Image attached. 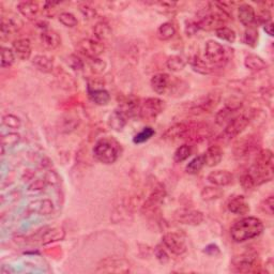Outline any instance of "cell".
I'll use <instances>...</instances> for the list:
<instances>
[{
    "label": "cell",
    "mask_w": 274,
    "mask_h": 274,
    "mask_svg": "<svg viewBox=\"0 0 274 274\" xmlns=\"http://www.w3.org/2000/svg\"><path fill=\"white\" fill-rule=\"evenodd\" d=\"M273 154L269 149H260L255 155V160L249 169L256 187L273 179Z\"/></svg>",
    "instance_id": "cell-1"
},
{
    "label": "cell",
    "mask_w": 274,
    "mask_h": 274,
    "mask_svg": "<svg viewBox=\"0 0 274 274\" xmlns=\"http://www.w3.org/2000/svg\"><path fill=\"white\" fill-rule=\"evenodd\" d=\"M263 231V223L255 217H247L233 223L230 228V236L232 240L241 243L254 239L261 235Z\"/></svg>",
    "instance_id": "cell-2"
},
{
    "label": "cell",
    "mask_w": 274,
    "mask_h": 274,
    "mask_svg": "<svg viewBox=\"0 0 274 274\" xmlns=\"http://www.w3.org/2000/svg\"><path fill=\"white\" fill-rule=\"evenodd\" d=\"M121 154V145L115 138L103 137L94 147V156L101 163L114 164Z\"/></svg>",
    "instance_id": "cell-3"
},
{
    "label": "cell",
    "mask_w": 274,
    "mask_h": 274,
    "mask_svg": "<svg viewBox=\"0 0 274 274\" xmlns=\"http://www.w3.org/2000/svg\"><path fill=\"white\" fill-rule=\"evenodd\" d=\"M261 148V138L257 134H249L240 137L232 147L233 157L239 160L255 156Z\"/></svg>",
    "instance_id": "cell-4"
},
{
    "label": "cell",
    "mask_w": 274,
    "mask_h": 274,
    "mask_svg": "<svg viewBox=\"0 0 274 274\" xmlns=\"http://www.w3.org/2000/svg\"><path fill=\"white\" fill-rule=\"evenodd\" d=\"M252 117L249 114H241L232 117L226 124L224 131L219 136L218 140L220 141H229L233 138L238 137L243 131L250 125Z\"/></svg>",
    "instance_id": "cell-5"
},
{
    "label": "cell",
    "mask_w": 274,
    "mask_h": 274,
    "mask_svg": "<svg viewBox=\"0 0 274 274\" xmlns=\"http://www.w3.org/2000/svg\"><path fill=\"white\" fill-rule=\"evenodd\" d=\"M221 91L219 90L211 91V93L202 96L201 98L197 99L195 102H192L190 106L191 113L195 115L211 113L221 102Z\"/></svg>",
    "instance_id": "cell-6"
},
{
    "label": "cell",
    "mask_w": 274,
    "mask_h": 274,
    "mask_svg": "<svg viewBox=\"0 0 274 274\" xmlns=\"http://www.w3.org/2000/svg\"><path fill=\"white\" fill-rule=\"evenodd\" d=\"M165 109V102L159 98H148L140 103L139 118L144 121L156 120Z\"/></svg>",
    "instance_id": "cell-7"
},
{
    "label": "cell",
    "mask_w": 274,
    "mask_h": 274,
    "mask_svg": "<svg viewBox=\"0 0 274 274\" xmlns=\"http://www.w3.org/2000/svg\"><path fill=\"white\" fill-rule=\"evenodd\" d=\"M257 254L255 252H246L231 259V270L237 273H249L254 271L257 265Z\"/></svg>",
    "instance_id": "cell-8"
},
{
    "label": "cell",
    "mask_w": 274,
    "mask_h": 274,
    "mask_svg": "<svg viewBox=\"0 0 274 274\" xmlns=\"http://www.w3.org/2000/svg\"><path fill=\"white\" fill-rule=\"evenodd\" d=\"M166 196V190L163 185H158L154 191L150 193V195L146 199L145 204L141 207V213L144 216L150 217L155 216L158 212L160 206L163 202L164 198Z\"/></svg>",
    "instance_id": "cell-9"
},
{
    "label": "cell",
    "mask_w": 274,
    "mask_h": 274,
    "mask_svg": "<svg viewBox=\"0 0 274 274\" xmlns=\"http://www.w3.org/2000/svg\"><path fill=\"white\" fill-rule=\"evenodd\" d=\"M205 57L212 67H221L227 60L226 49L218 41L209 40L205 45Z\"/></svg>",
    "instance_id": "cell-10"
},
{
    "label": "cell",
    "mask_w": 274,
    "mask_h": 274,
    "mask_svg": "<svg viewBox=\"0 0 274 274\" xmlns=\"http://www.w3.org/2000/svg\"><path fill=\"white\" fill-rule=\"evenodd\" d=\"M131 266L128 260L119 257H106L101 260L96 270L97 273H129Z\"/></svg>",
    "instance_id": "cell-11"
},
{
    "label": "cell",
    "mask_w": 274,
    "mask_h": 274,
    "mask_svg": "<svg viewBox=\"0 0 274 274\" xmlns=\"http://www.w3.org/2000/svg\"><path fill=\"white\" fill-rule=\"evenodd\" d=\"M76 47L78 52L87 59L100 57V55H102L105 49L104 43L99 41L96 38H85L80 40Z\"/></svg>",
    "instance_id": "cell-12"
},
{
    "label": "cell",
    "mask_w": 274,
    "mask_h": 274,
    "mask_svg": "<svg viewBox=\"0 0 274 274\" xmlns=\"http://www.w3.org/2000/svg\"><path fill=\"white\" fill-rule=\"evenodd\" d=\"M24 26L23 19L16 14L9 13L4 15L2 18V25H0V36L3 40L8 39L18 33Z\"/></svg>",
    "instance_id": "cell-13"
},
{
    "label": "cell",
    "mask_w": 274,
    "mask_h": 274,
    "mask_svg": "<svg viewBox=\"0 0 274 274\" xmlns=\"http://www.w3.org/2000/svg\"><path fill=\"white\" fill-rule=\"evenodd\" d=\"M211 134V128L207 124L189 123L188 133L185 140L189 141V143H200V141L209 138Z\"/></svg>",
    "instance_id": "cell-14"
},
{
    "label": "cell",
    "mask_w": 274,
    "mask_h": 274,
    "mask_svg": "<svg viewBox=\"0 0 274 274\" xmlns=\"http://www.w3.org/2000/svg\"><path fill=\"white\" fill-rule=\"evenodd\" d=\"M174 219L180 224L197 226L200 225L205 220L204 213L194 209H179L175 212Z\"/></svg>",
    "instance_id": "cell-15"
},
{
    "label": "cell",
    "mask_w": 274,
    "mask_h": 274,
    "mask_svg": "<svg viewBox=\"0 0 274 274\" xmlns=\"http://www.w3.org/2000/svg\"><path fill=\"white\" fill-rule=\"evenodd\" d=\"M162 245L165 247L167 251L175 254V255H182L187 251V243L185 239L176 232H167L162 238Z\"/></svg>",
    "instance_id": "cell-16"
},
{
    "label": "cell",
    "mask_w": 274,
    "mask_h": 274,
    "mask_svg": "<svg viewBox=\"0 0 274 274\" xmlns=\"http://www.w3.org/2000/svg\"><path fill=\"white\" fill-rule=\"evenodd\" d=\"M151 88L158 95H165L171 93V89L174 87V80L172 76L166 73H159L152 76L151 78Z\"/></svg>",
    "instance_id": "cell-17"
},
{
    "label": "cell",
    "mask_w": 274,
    "mask_h": 274,
    "mask_svg": "<svg viewBox=\"0 0 274 274\" xmlns=\"http://www.w3.org/2000/svg\"><path fill=\"white\" fill-rule=\"evenodd\" d=\"M242 107V102L239 100H231L226 102L225 106L220 109L216 115V124L218 126L226 125L232 118V115Z\"/></svg>",
    "instance_id": "cell-18"
},
{
    "label": "cell",
    "mask_w": 274,
    "mask_h": 274,
    "mask_svg": "<svg viewBox=\"0 0 274 274\" xmlns=\"http://www.w3.org/2000/svg\"><path fill=\"white\" fill-rule=\"evenodd\" d=\"M189 129V123H179L169 127L165 133L162 135V138L168 141L185 140Z\"/></svg>",
    "instance_id": "cell-19"
},
{
    "label": "cell",
    "mask_w": 274,
    "mask_h": 274,
    "mask_svg": "<svg viewBox=\"0 0 274 274\" xmlns=\"http://www.w3.org/2000/svg\"><path fill=\"white\" fill-rule=\"evenodd\" d=\"M118 109L121 111V113L125 114L127 118L139 117V109H140L139 100L134 97L125 98L119 103Z\"/></svg>",
    "instance_id": "cell-20"
},
{
    "label": "cell",
    "mask_w": 274,
    "mask_h": 274,
    "mask_svg": "<svg viewBox=\"0 0 274 274\" xmlns=\"http://www.w3.org/2000/svg\"><path fill=\"white\" fill-rule=\"evenodd\" d=\"M208 181L212 186L216 187H227L232 184L233 181V176L231 172L228 170H223V169H218L213 170L208 175Z\"/></svg>",
    "instance_id": "cell-21"
},
{
    "label": "cell",
    "mask_w": 274,
    "mask_h": 274,
    "mask_svg": "<svg viewBox=\"0 0 274 274\" xmlns=\"http://www.w3.org/2000/svg\"><path fill=\"white\" fill-rule=\"evenodd\" d=\"M12 49L15 54V57L21 60H28L32 57L33 48H32V42L29 39L22 38L17 39L12 43Z\"/></svg>",
    "instance_id": "cell-22"
},
{
    "label": "cell",
    "mask_w": 274,
    "mask_h": 274,
    "mask_svg": "<svg viewBox=\"0 0 274 274\" xmlns=\"http://www.w3.org/2000/svg\"><path fill=\"white\" fill-rule=\"evenodd\" d=\"M227 208L231 213H233V215H238V216L248 215L251 210L247 198L242 195H238L229 199Z\"/></svg>",
    "instance_id": "cell-23"
},
{
    "label": "cell",
    "mask_w": 274,
    "mask_h": 274,
    "mask_svg": "<svg viewBox=\"0 0 274 274\" xmlns=\"http://www.w3.org/2000/svg\"><path fill=\"white\" fill-rule=\"evenodd\" d=\"M40 40H41L42 45L49 50L56 49L60 44H62V37L53 29H45L42 30L40 35Z\"/></svg>",
    "instance_id": "cell-24"
},
{
    "label": "cell",
    "mask_w": 274,
    "mask_h": 274,
    "mask_svg": "<svg viewBox=\"0 0 274 274\" xmlns=\"http://www.w3.org/2000/svg\"><path fill=\"white\" fill-rule=\"evenodd\" d=\"M238 18L240 23L247 28L253 26L254 23L256 22L255 9L249 4L240 5L238 8Z\"/></svg>",
    "instance_id": "cell-25"
},
{
    "label": "cell",
    "mask_w": 274,
    "mask_h": 274,
    "mask_svg": "<svg viewBox=\"0 0 274 274\" xmlns=\"http://www.w3.org/2000/svg\"><path fill=\"white\" fill-rule=\"evenodd\" d=\"M17 10L28 21H36L40 11V5L36 2H21L17 4Z\"/></svg>",
    "instance_id": "cell-26"
},
{
    "label": "cell",
    "mask_w": 274,
    "mask_h": 274,
    "mask_svg": "<svg viewBox=\"0 0 274 274\" xmlns=\"http://www.w3.org/2000/svg\"><path fill=\"white\" fill-rule=\"evenodd\" d=\"M63 237H64L63 229L58 227H53V228H45L43 229V231L38 232L35 236V240L40 241V243H42V245H46V243L62 239Z\"/></svg>",
    "instance_id": "cell-27"
},
{
    "label": "cell",
    "mask_w": 274,
    "mask_h": 274,
    "mask_svg": "<svg viewBox=\"0 0 274 274\" xmlns=\"http://www.w3.org/2000/svg\"><path fill=\"white\" fill-rule=\"evenodd\" d=\"M54 210V204L49 199L36 200L29 205L28 211L30 213H38L39 216H48Z\"/></svg>",
    "instance_id": "cell-28"
},
{
    "label": "cell",
    "mask_w": 274,
    "mask_h": 274,
    "mask_svg": "<svg viewBox=\"0 0 274 274\" xmlns=\"http://www.w3.org/2000/svg\"><path fill=\"white\" fill-rule=\"evenodd\" d=\"M55 75L58 80L59 86L65 90H75L77 88V84L75 82V79L72 77V75H70L68 72L62 68H57L55 71Z\"/></svg>",
    "instance_id": "cell-29"
},
{
    "label": "cell",
    "mask_w": 274,
    "mask_h": 274,
    "mask_svg": "<svg viewBox=\"0 0 274 274\" xmlns=\"http://www.w3.org/2000/svg\"><path fill=\"white\" fill-rule=\"evenodd\" d=\"M206 165L209 167L217 166L221 163L223 159V150L219 145H212L210 146L207 151L204 154Z\"/></svg>",
    "instance_id": "cell-30"
},
{
    "label": "cell",
    "mask_w": 274,
    "mask_h": 274,
    "mask_svg": "<svg viewBox=\"0 0 274 274\" xmlns=\"http://www.w3.org/2000/svg\"><path fill=\"white\" fill-rule=\"evenodd\" d=\"M245 66L250 71H253V72H260V71H263L268 68L266 60L255 54H249L246 56Z\"/></svg>",
    "instance_id": "cell-31"
},
{
    "label": "cell",
    "mask_w": 274,
    "mask_h": 274,
    "mask_svg": "<svg viewBox=\"0 0 274 274\" xmlns=\"http://www.w3.org/2000/svg\"><path fill=\"white\" fill-rule=\"evenodd\" d=\"M88 97L91 102L96 105L105 106L109 103L110 95L107 90L103 89H88Z\"/></svg>",
    "instance_id": "cell-32"
},
{
    "label": "cell",
    "mask_w": 274,
    "mask_h": 274,
    "mask_svg": "<svg viewBox=\"0 0 274 274\" xmlns=\"http://www.w3.org/2000/svg\"><path fill=\"white\" fill-rule=\"evenodd\" d=\"M33 65L40 72L52 73L54 71L53 59L46 55H37L33 59Z\"/></svg>",
    "instance_id": "cell-33"
},
{
    "label": "cell",
    "mask_w": 274,
    "mask_h": 274,
    "mask_svg": "<svg viewBox=\"0 0 274 274\" xmlns=\"http://www.w3.org/2000/svg\"><path fill=\"white\" fill-rule=\"evenodd\" d=\"M191 67L195 71V72L202 75H207V74L212 73L213 69H215V67H212L209 63H207V60L200 58L199 56H194L192 58Z\"/></svg>",
    "instance_id": "cell-34"
},
{
    "label": "cell",
    "mask_w": 274,
    "mask_h": 274,
    "mask_svg": "<svg viewBox=\"0 0 274 274\" xmlns=\"http://www.w3.org/2000/svg\"><path fill=\"white\" fill-rule=\"evenodd\" d=\"M94 35L95 38L98 39L101 42H105L111 37V28L109 24L105 21L98 22L94 27Z\"/></svg>",
    "instance_id": "cell-35"
},
{
    "label": "cell",
    "mask_w": 274,
    "mask_h": 274,
    "mask_svg": "<svg viewBox=\"0 0 274 274\" xmlns=\"http://www.w3.org/2000/svg\"><path fill=\"white\" fill-rule=\"evenodd\" d=\"M127 121H128L127 116L121 113L119 109H116L114 113L109 116L108 125L113 130L120 132V131H123L124 128L126 127Z\"/></svg>",
    "instance_id": "cell-36"
},
{
    "label": "cell",
    "mask_w": 274,
    "mask_h": 274,
    "mask_svg": "<svg viewBox=\"0 0 274 274\" xmlns=\"http://www.w3.org/2000/svg\"><path fill=\"white\" fill-rule=\"evenodd\" d=\"M187 66V60L179 55H172L167 58L166 67L171 72H180Z\"/></svg>",
    "instance_id": "cell-37"
},
{
    "label": "cell",
    "mask_w": 274,
    "mask_h": 274,
    "mask_svg": "<svg viewBox=\"0 0 274 274\" xmlns=\"http://www.w3.org/2000/svg\"><path fill=\"white\" fill-rule=\"evenodd\" d=\"M157 34L159 39L162 40V41H167V40H170L176 35V27L170 22L163 23L159 27Z\"/></svg>",
    "instance_id": "cell-38"
},
{
    "label": "cell",
    "mask_w": 274,
    "mask_h": 274,
    "mask_svg": "<svg viewBox=\"0 0 274 274\" xmlns=\"http://www.w3.org/2000/svg\"><path fill=\"white\" fill-rule=\"evenodd\" d=\"M205 165H206L205 157H204V155H200L190 162V163L186 167V170L190 175H196Z\"/></svg>",
    "instance_id": "cell-39"
},
{
    "label": "cell",
    "mask_w": 274,
    "mask_h": 274,
    "mask_svg": "<svg viewBox=\"0 0 274 274\" xmlns=\"http://www.w3.org/2000/svg\"><path fill=\"white\" fill-rule=\"evenodd\" d=\"M201 198L202 200L206 201H211V200H216L219 199L220 197H222L223 195V191L221 189H219V187H206L202 189L201 191Z\"/></svg>",
    "instance_id": "cell-40"
},
{
    "label": "cell",
    "mask_w": 274,
    "mask_h": 274,
    "mask_svg": "<svg viewBox=\"0 0 274 274\" xmlns=\"http://www.w3.org/2000/svg\"><path fill=\"white\" fill-rule=\"evenodd\" d=\"M216 35L219 39L223 40V41H226L228 43H235L237 39L236 33L233 32L231 28L225 27V26L216 29Z\"/></svg>",
    "instance_id": "cell-41"
},
{
    "label": "cell",
    "mask_w": 274,
    "mask_h": 274,
    "mask_svg": "<svg viewBox=\"0 0 274 274\" xmlns=\"http://www.w3.org/2000/svg\"><path fill=\"white\" fill-rule=\"evenodd\" d=\"M258 41V30L256 27H248L243 36V42L251 47H255Z\"/></svg>",
    "instance_id": "cell-42"
},
{
    "label": "cell",
    "mask_w": 274,
    "mask_h": 274,
    "mask_svg": "<svg viewBox=\"0 0 274 274\" xmlns=\"http://www.w3.org/2000/svg\"><path fill=\"white\" fill-rule=\"evenodd\" d=\"M88 67L90 69L91 72L94 74L98 75L103 73L105 69H106V63L103 59L101 58H93V59H88Z\"/></svg>",
    "instance_id": "cell-43"
},
{
    "label": "cell",
    "mask_w": 274,
    "mask_h": 274,
    "mask_svg": "<svg viewBox=\"0 0 274 274\" xmlns=\"http://www.w3.org/2000/svg\"><path fill=\"white\" fill-rule=\"evenodd\" d=\"M191 155H192V147L190 146V144H184L175 151L174 160L177 163H181V162L189 159Z\"/></svg>",
    "instance_id": "cell-44"
},
{
    "label": "cell",
    "mask_w": 274,
    "mask_h": 274,
    "mask_svg": "<svg viewBox=\"0 0 274 274\" xmlns=\"http://www.w3.org/2000/svg\"><path fill=\"white\" fill-rule=\"evenodd\" d=\"M15 54L12 48L3 47L2 48V68H9L14 64Z\"/></svg>",
    "instance_id": "cell-45"
},
{
    "label": "cell",
    "mask_w": 274,
    "mask_h": 274,
    "mask_svg": "<svg viewBox=\"0 0 274 274\" xmlns=\"http://www.w3.org/2000/svg\"><path fill=\"white\" fill-rule=\"evenodd\" d=\"M155 134H156L155 130L151 127H147V128H144L139 132V133H137L134 136L133 141L135 144H143V143H146V141L149 140Z\"/></svg>",
    "instance_id": "cell-46"
},
{
    "label": "cell",
    "mask_w": 274,
    "mask_h": 274,
    "mask_svg": "<svg viewBox=\"0 0 274 274\" xmlns=\"http://www.w3.org/2000/svg\"><path fill=\"white\" fill-rule=\"evenodd\" d=\"M59 22L68 28H74L77 26L78 21L74 14L70 12H63L59 15Z\"/></svg>",
    "instance_id": "cell-47"
},
{
    "label": "cell",
    "mask_w": 274,
    "mask_h": 274,
    "mask_svg": "<svg viewBox=\"0 0 274 274\" xmlns=\"http://www.w3.org/2000/svg\"><path fill=\"white\" fill-rule=\"evenodd\" d=\"M78 10L80 14L83 15V17L87 21H90V19H94L97 16V10L95 9V7H93L89 4H80L78 6Z\"/></svg>",
    "instance_id": "cell-48"
},
{
    "label": "cell",
    "mask_w": 274,
    "mask_h": 274,
    "mask_svg": "<svg viewBox=\"0 0 274 274\" xmlns=\"http://www.w3.org/2000/svg\"><path fill=\"white\" fill-rule=\"evenodd\" d=\"M2 140V147H14L19 143V140H21V135L18 133H14V132H10V133H7L3 136Z\"/></svg>",
    "instance_id": "cell-49"
},
{
    "label": "cell",
    "mask_w": 274,
    "mask_h": 274,
    "mask_svg": "<svg viewBox=\"0 0 274 274\" xmlns=\"http://www.w3.org/2000/svg\"><path fill=\"white\" fill-rule=\"evenodd\" d=\"M3 124L4 126H6L9 129H19L22 126V121L17 116H14L12 114H9L3 117Z\"/></svg>",
    "instance_id": "cell-50"
},
{
    "label": "cell",
    "mask_w": 274,
    "mask_h": 274,
    "mask_svg": "<svg viewBox=\"0 0 274 274\" xmlns=\"http://www.w3.org/2000/svg\"><path fill=\"white\" fill-rule=\"evenodd\" d=\"M240 184L242 186V188L245 190H252L256 187L255 181H254L252 175L250 174V171L247 170L243 172L240 177Z\"/></svg>",
    "instance_id": "cell-51"
},
{
    "label": "cell",
    "mask_w": 274,
    "mask_h": 274,
    "mask_svg": "<svg viewBox=\"0 0 274 274\" xmlns=\"http://www.w3.org/2000/svg\"><path fill=\"white\" fill-rule=\"evenodd\" d=\"M68 65L71 69L74 70V71H82L85 67V64L83 63V60L76 55H70L68 57Z\"/></svg>",
    "instance_id": "cell-52"
},
{
    "label": "cell",
    "mask_w": 274,
    "mask_h": 274,
    "mask_svg": "<svg viewBox=\"0 0 274 274\" xmlns=\"http://www.w3.org/2000/svg\"><path fill=\"white\" fill-rule=\"evenodd\" d=\"M155 255H156L157 259L161 263H163V265H165V263H167L169 261L168 253H167L164 246H157L155 249Z\"/></svg>",
    "instance_id": "cell-53"
},
{
    "label": "cell",
    "mask_w": 274,
    "mask_h": 274,
    "mask_svg": "<svg viewBox=\"0 0 274 274\" xmlns=\"http://www.w3.org/2000/svg\"><path fill=\"white\" fill-rule=\"evenodd\" d=\"M79 121L76 117H72V116H67L64 118V126H63V130L65 132H71L76 129V127H78Z\"/></svg>",
    "instance_id": "cell-54"
},
{
    "label": "cell",
    "mask_w": 274,
    "mask_h": 274,
    "mask_svg": "<svg viewBox=\"0 0 274 274\" xmlns=\"http://www.w3.org/2000/svg\"><path fill=\"white\" fill-rule=\"evenodd\" d=\"M200 30V27L197 23V21H193V19H190V21L186 22L185 26V33L188 37H193L195 36Z\"/></svg>",
    "instance_id": "cell-55"
},
{
    "label": "cell",
    "mask_w": 274,
    "mask_h": 274,
    "mask_svg": "<svg viewBox=\"0 0 274 274\" xmlns=\"http://www.w3.org/2000/svg\"><path fill=\"white\" fill-rule=\"evenodd\" d=\"M273 207H274V197L273 195L268 196L265 200L261 202L260 209L262 212H265L266 215L273 216Z\"/></svg>",
    "instance_id": "cell-56"
},
{
    "label": "cell",
    "mask_w": 274,
    "mask_h": 274,
    "mask_svg": "<svg viewBox=\"0 0 274 274\" xmlns=\"http://www.w3.org/2000/svg\"><path fill=\"white\" fill-rule=\"evenodd\" d=\"M157 5L161 11L164 13H169V12L175 11L176 7L178 6V4L174 2H161V3H158Z\"/></svg>",
    "instance_id": "cell-57"
},
{
    "label": "cell",
    "mask_w": 274,
    "mask_h": 274,
    "mask_svg": "<svg viewBox=\"0 0 274 274\" xmlns=\"http://www.w3.org/2000/svg\"><path fill=\"white\" fill-rule=\"evenodd\" d=\"M46 180H42V179H38V180H35L32 185L29 186V191H33V192H40V191H43L46 187Z\"/></svg>",
    "instance_id": "cell-58"
},
{
    "label": "cell",
    "mask_w": 274,
    "mask_h": 274,
    "mask_svg": "<svg viewBox=\"0 0 274 274\" xmlns=\"http://www.w3.org/2000/svg\"><path fill=\"white\" fill-rule=\"evenodd\" d=\"M271 16H272V15H271V13H270L269 10H268V9H263L262 11L260 12V14H259L258 16H256V19L258 18V19H259V22L262 23L263 25H265V24L271 22Z\"/></svg>",
    "instance_id": "cell-59"
},
{
    "label": "cell",
    "mask_w": 274,
    "mask_h": 274,
    "mask_svg": "<svg viewBox=\"0 0 274 274\" xmlns=\"http://www.w3.org/2000/svg\"><path fill=\"white\" fill-rule=\"evenodd\" d=\"M205 253H207L208 255H211V256H216V255H219L220 254V249L218 246L216 245H210L206 248V250L204 251Z\"/></svg>",
    "instance_id": "cell-60"
},
{
    "label": "cell",
    "mask_w": 274,
    "mask_h": 274,
    "mask_svg": "<svg viewBox=\"0 0 274 274\" xmlns=\"http://www.w3.org/2000/svg\"><path fill=\"white\" fill-rule=\"evenodd\" d=\"M273 23H272V21L271 22H269V23H267V24H265V25H263V29H265V32H266V34L267 35H269L270 37H273L274 35V30H273Z\"/></svg>",
    "instance_id": "cell-61"
}]
</instances>
